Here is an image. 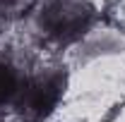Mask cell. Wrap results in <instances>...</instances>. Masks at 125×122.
I'll use <instances>...</instances> for the list:
<instances>
[{
    "label": "cell",
    "mask_w": 125,
    "mask_h": 122,
    "mask_svg": "<svg viewBox=\"0 0 125 122\" xmlns=\"http://www.w3.org/2000/svg\"><path fill=\"white\" fill-rule=\"evenodd\" d=\"M62 89H65V79L58 72L34 77L27 84V89H22V110L36 122L48 117L58 105Z\"/></svg>",
    "instance_id": "6da1fadb"
},
{
    "label": "cell",
    "mask_w": 125,
    "mask_h": 122,
    "mask_svg": "<svg viewBox=\"0 0 125 122\" xmlns=\"http://www.w3.org/2000/svg\"><path fill=\"white\" fill-rule=\"evenodd\" d=\"M41 24H43L46 34H51L53 38L70 41V38H77L87 29L89 12H84L79 5H72V2H53L43 12Z\"/></svg>",
    "instance_id": "7a4b0ae2"
},
{
    "label": "cell",
    "mask_w": 125,
    "mask_h": 122,
    "mask_svg": "<svg viewBox=\"0 0 125 122\" xmlns=\"http://www.w3.org/2000/svg\"><path fill=\"white\" fill-rule=\"evenodd\" d=\"M17 86H19L17 72L10 67V65L0 62V105H2V103H7V101H10V98L19 91Z\"/></svg>",
    "instance_id": "3957f363"
},
{
    "label": "cell",
    "mask_w": 125,
    "mask_h": 122,
    "mask_svg": "<svg viewBox=\"0 0 125 122\" xmlns=\"http://www.w3.org/2000/svg\"><path fill=\"white\" fill-rule=\"evenodd\" d=\"M0 2H5V5H12V2H17V0H0Z\"/></svg>",
    "instance_id": "277c9868"
}]
</instances>
